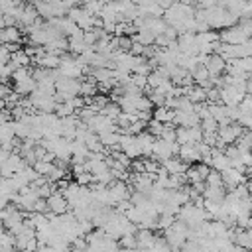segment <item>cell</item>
Returning a JSON list of instances; mask_svg holds the SVG:
<instances>
[{"instance_id":"obj_1","label":"cell","mask_w":252,"mask_h":252,"mask_svg":"<svg viewBox=\"0 0 252 252\" xmlns=\"http://www.w3.org/2000/svg\"><path fill=\"white\" fill-rule=\"evenodd\" d=\"M177 220H181L183 224H187L191 230H197V228H201V226L209 220V215H207V211H205L203 207H197V205H193V203L189 201L187 205H183V207L179 209Z\"/></svg>"},{"instance_id":"obj_2","label":"cell","mask_w":252,"mask_h":252,"mask_svg":"<svg viewBox=\"0 0 252 252\" xmlns=\"http://www.w3.org/2000/svg\"><path fill=\"white\" fill-rule=\"evenodd\" d=\"M189 234H191V228L187 224H183L181 220H175L173 226L163 230V240L171 246L173 252H179L183 248V244L189 240Z\"/></svg>"},{"instance_id":"obj_3","label":"cell","mask_w":252,"mask_h":252,"mask_svg":"<svg viewBox=\"0 0 252 252\" xmlns=\"http://www.w3.org/2000/svg\"><path fill=\"white\" fill-rule=\"evenodd\" d=\"M179 148H181V146H179L177 142H165V140L158 138L156 144H154L152 158L158 159L159 163H163V161H167L169 158H175V156L179 154Z\"/></svg>"},{"instance_id":"obj_4","label":"cell","mask_w":252,"mask_h":252,"mask_svg":"<svg viewBox=\"0 0 252 252\" xmlns=\"http://www.w3.org/2000/svg\"><path fill=\"white\" fill-rule=\"evenodd\" d=\"M252 35L240 26H232V28H226V30H220V41L222 43H230V45H242V43H248Z\"/></svg>"},{"instance_id":"obj_5","label":"cell","mask_w":252,"mask_h":252,"mask_svg":"<svg viewBox=\"0 0 252 252\" xmlns=\"http://www.w3.org/2000/svg\"><path fill=\"white\" fill-rule=\"evenodd\" d=\"M246 96V91L234 85H226L220 89V102L226 106H238Z\"/></svg>"},{"instance_id":"obj_6","label":"cell","mask_w":252,"mask_h":252,"mask_svg":"<svg viewBox=\"0 0 252 252\" xmlns=\"http://www.w3.org/2000/svg\"><path fill=\"white\" fill-rule=\"evenodd\" d=\"M47 207H49V213L51 215H65L69 213V201L67 197L63 195V191H55L47 197Z\"/></svg>"},{"instance_id":"obj_7","label":"cell","mask_w":252,"mask_h":252,"mask_svg":"<svg viewBox=\"0 0 252 252\" xmlns=\"http://www.w3.org/2000/svg\"><path fill=\"white\" fill-rule=\"evenodd\" d=\"M120 150H122L130 159H138V158L142 156V150H140V146H138L136 136H132V134H128V132L120 136Z\"/></svg>"},{"instance_id":"obj_8","label":"cell","mask_w":252,"mask_h":252,"mask_svg":"<svg viewBox=\"0 0 252 252\" xmlns=\"http://www.w3.org/2000/svg\"><path fill=\"white\" fill-rule=\"evenodd\" d=\"M209 171H211V167L207 165V163H193V165H189V169H187V181H189V185H195V183H205V179H207V175H209Z\"/></svg>"},{"instance_id":"obj_9","label":"cell","mask_w":252,"mask_h":252,"mask_svg":"<svg viewBox=\"0 0 252 252\" xmlns=\"http://www.w3.org/2000/svg\"><path fill=\"white\" fill-rule=\"evenodd\" d=\"M179 51L185 55H199V43H197V33H179Z\"/></svg>"},{"instance_id":"obj_10","label":"cell","mask_w":252,"mask_h":252,"mask_svg":"<svg viewBox=\"0 0 252 252\" xmlns=\"http://www.w3.org/2000/svg\"><path fill=\"white\" fill-rule=\"evenodd\" d=\"M220 173H222L224 187H228L230 191H232V189H236V187H240V185H244V181H246L244 171L234 169V167H228V169H224V171H220Z\"/></svg>"},{"instance_id":"obj_11","label":"cell","mask_w":252,"mask_h":252,"mask_svg":"<svg viewBox=\"0 0 252 252\" xmlns=\"http://www.w3.org/2000/svg\"><path fill=\"white\" fill-rule=\"evenodd\" d=\"M205 67L209 69L211 77H220L226 71V59L222 55H219V53H211V55H207Z\"/></svg>"},{"instance_id":"obj_12","label":"cell","mask_w":252,"mask_h":252,"mask_svg":"<svg viewBox=\"0 0 252 252\" xmlns=\"http://www.w3.org/2000/svg\"><path fill=\"white\" fill-rule=\"evenodd\" d=\"M207 165L213 167V169H217V171H224V169L230 167V159H228V156L224 154V150L215 148L213 154H211V159L207 161Z\"/></svg>"},{"instance_id":"obj_13","label":"cell","mask_w":252,"mask_h":252,"mask_svg":"<svg viewBox=\"0 0 252 252\" xmlns=\"http://www.w3.org/2000/svg\"><path fill=\"white\" fill-rule=\"evenodd\" d=\"M161 167H163L169 175H185V173H187V169H189V165H187L179 156L169 158L167 161H163V163H161Z\"/></svg>"},{"instance_id":"obj_14","label":"cell","mask_w":252,"mask_h":252,"mask_svg":"<svg viewBox=\"0 0 252 252\" xmlns=\"http://www.w3.org/2000/svg\"><path fill=\"white\" fill-rule=\"evenodd\" d=\"M24 37V30L20 26H10V28H2L0 32V41L10 45V43H20Z\"/></svg>"},{"instance_id":"obj_15","label":"cell","mask_w":252,"mask_h":252,"mask_svg":"<svg viewBox=\"0 0 252 252\" xmlns=\"http://www.w3.org/2000/svg\"><path fill=\"white\" fill-rule=\"evenodd\" d=\"M87 49H89V45H87V41H85V32H83V30H77V32L69 37V53L81 55V53L87 51Z\"/></svg>"},{"instance_id":"obj_16","label":"cell","mask_w":252,"mask_h":252,"mask_svg":"<svg viewBox=\"0 0 252 252\" xmlns=\"http://www.w3.org/2000/svg\"><path fill=\"white\" fill-rule=\"evenodd\" d=\"M136 238H138V248L142 250H152L158 242V236H154V230L150 228H138Z\"/></svg>"},{"instance_id":"obj_17","label":"cell","mask_w":252,"mask_h":252,"mask_svg":"<svg viewBox=\"0 0 252 252\" xmlns=\"http://www.w3.org/2000/svg\"><path fill=\"white\" fill-rule=\"evenodd\" d=\"M177 156H179L187 165H193V163H199V161H201V154H199L197 146H193V144H185V146H181Z\"/></svg>"},{"instance_id":"obj_18","label":"cell","mask_w":252,"mask_h":252,"mask_svg":"<svg viewBox=\"0 0 252 252\" xmlns=\"http://www.w3.org/2000/svg\"><path fill=\"white\" fill-rule=\"evenodd\" d=\"M185 96H187L193 104H203V102H207V89H205V87H199V85L187 87V89H185Z\"/></svg>"},{"instance_id":"obj_19","label":"cell","mask_w":252,"mask_h":252,"mask_svg":"<svg viewBox=\"0 0 252 252\" xmlns=\"http://www.w3.org/2000/svg\"><path fill=\"white\" fill-rule=\"evenodd\" d=\"M154 120L161 124H173L175 122V110L169 106H156L154 108Z\"/></svg>"},{"instance_id":"obj_20","label":"cell","mask_w":252,"mask_h":252,"mask_svg":"<svg viewBox=\"0 0 252 252\" xmlns=\"http://www.w3.org/2000/svg\"><path fill=\"white\" fill-rule=\"evenodd\" d=\"M37 67H43V69H59L61 67V55L57 53H45L43 57H39L37 61H33Z\"/></svg>"},{"instance_id":"obj_21","label":"cell","mask_w":252,"mask_h":252,"mask_svg":"<svg viewBox=\"0 0 252 252\" xmlns=\"http://www.w3.org/2000/svg\"><path fill=\"white\" fill-rule=\"evenodd\" d=\"M94 83H108V81H114V71L108 69V67H98V69H93L91 75H89Z\"/></svg>"},{"instance_id":"obj_22","label":"cell","mask_w":252,"mask_h":252,"mask_svg":"<svg viewBox=\"0 0 252 252\" xmlns=\"http://www.w3.org/2000/svg\"><path fill=\"white\" fill-rule=\"evenodd\" d=\"M132 37H134V41H138L142 45H156V33L150 32V30H146V28H140L138 33L132 35Z\"/></svg>"},{"instance_id":"obj_23","label":"cell","mask_w":252,"mask_h":252,"mask_svg":"<svg viewBox=\"0 0 252 252\" xmlns=\"http://www.w3.org/2000/svg\"><path fill=\"white\" fill-rule=\"evenodd\" d=\"M246 2H248V0H228L224 8H226L230 14H234V16L240 20V18L244 16V10H246Z\"/></svg>"},{"instance_id":"obj_24","label":"cell","mask_w":252,"mask_h":252,"mask_svg":"<svg viewBox=\"0 0 252 252\" xmlns=\"http://www.w3.org/2000/svg\"><path fill=\"white\" fill-rule=\"evenodd\" d=\"M148 98L152 100L154 106H165V102H167V94H165L161 89H152V91H148Z\"/></svg>"},{"instance_id":"obj_25","label":"cell","mask_w":252,"mask_h":252,"mask_svg":"<svg viewBox=\"0 0 252 252\" xmlns=\"http://www.w3.org/2000/svg\"><path fill=\"white\" fill-rule=\"evenodd\" d=\"M205 183H207V187H224V181H222V173L211 167V171H209V175H207Z\"/></svg>"},{"instance_id":"obj_26","label":"cell","mask_w":252,"mask_h":252,"mask_svg":"<svg viewBox=\"0 0 252 252\" xmlns=\"http://www.w3.org/2000/svg\"><path fill=\"white\" fill-rule=\"evenodd\" d=\"M236 146L240 150H246V152H252V132L250 130H244L242 136L236 140Z\"/></svg>"},{"instance_id":"obj_27","label":"cell","mask_w":252,"mask_h":252,"mask_svg":"<svg viewBox=\"0 0 252 252\" xmlns=\"http://www.w3.org/2000/svg\"><path fill=\"white\" fill-rule=\"evenodd\" d=\"M201 128H203L205 134H217L220 126H219V122H217L213 116H209V118H205V120L201 122Z\"/></svg>"},{"instance_id":"obj_28","label":"cell","mask_w":252,"mask_h":252,"mask_svg":"<svg viewBox=\"0 0 252 252\" xmlns=\"http://www.w3.org/2000/svg\"><path fill=\"white\" fill-rule=\"evenodd\" d=\"M175 220H177V217H173V215H159V219H158V228H159V230H167L169 226L175 224Z\"/></svg>"},{"instance_id":"obj_29","label":"cell","mask_w":252,"mask_h":252,"mask_svg":"<svg viewBox=\"0 0 252 252\" xmlns=\"http://www.w3.org/2000/svg\"><path fill=\"white\" fill-rule=\"evenodd\" d=\"M163 130H165V124H161V122H158V120H154V118L148 122V132H150L152 136L159 138V136L163 134Z\"/></svg>"},{"instance_id":"obj_30","label":"cell","mask_w":252,"mask_h":252,"mask_svg":"<svg viewBox=\"0 0 252 252\" xmlns=\"http://www.w3.org/2000/svg\"><path fill=\"white\" fill-rule=\"evenodd\" d=\"M118 242H120V248H138V238H136V234H126V236H122Z\"/></svg>"},{"instance_id":"obj_31","label":"cell","mask_w":252,"mask_h":252,"mask_svg":"<svg viewBox=\"0 0 252 252\" xmlns=\"http://www.w3.org/2000/svg\"><path fill=\"white\" fill-rule=\"evenodd\" d=\"M10 61H12V51L6 45H2L0 47V65H8Z\"/></svg>"},{"instance_id":"obj_32","label":"cell","mask_w":252,"mask_h":252,"mask_svg":"<svg viewBox=\"0 0 252 252\" xmlns=\"http://www.w3.org/2000/svg\"><path fill=\"white\" fill-rule=\"evenodd\" d=\"M238 124H240L244 130H250V132H252V114H240Z\"/></svg>"},{"instance_id":"obj_33","label":"cell","mask_w":252,"mask_h":252,"mask_svg":"<svg viewBox=\"0 0 252 252\" xmlns=\"http://www.w3.org/2000/svg\"><path fill=\"white\" fill-rule=\"evenodd\" d=\"M197 6H199V8H203V10H209V8L219 6V0H199V2H197Z\"/></svg>"},{"instance_id":"obj_34","label":"cell","mask_w":252,"mask_h":252,"mask_svg":"<svg viewBox=\"0 0 252 252\" xmlns=\"http://www.w3.org/2000/svg\"><path fill=\"white\" fill-rule=\"evenodd\" d=\"M246 234H248V244H246V250H248V252H252V228H248V230H246Z\"/></svg>"},{"instance_id":"obj_35","label":"cell","mask_w":252,"mask_h":252,"mask_svg":"<svg viewBox=\"0 0 252 252\" xmlns=\"http://www.w3.org/2000/svg\"><path fill=\"white\" fill-rule=\"evenodd\" d=\"M246 94H250V96H252V75H250V79L246 81Z\"/></svg>"},{"instance_id":"obj_36","label":"cell","mask_w":252,"mask_h":252,"mask_svg":"<svg viewBox=\"0 0 252 252\" xmlns=\"http://www.w3.org/2000/svg\"><path fill=\"white\" fill-rule=\"evenodd\" d=\"M246 175L252 179V165H250V167H246Z\"/></svg>"},{"instance_id":"obj_37","label":"cell","mask_w":252,"mask_h":252,"mask_svg":"<svg viewBox=\"0 0 252 252\" xmlns=\"http://www.w3.org/2000/svg\"><path fill=\"white\" fill-rule=\"evenodd\" d=\"M177 2H183V4H193L195 0H177Z\"/></svg>"},{"instance_id":"obj_38","label":"cell","mask_w":252,"mask_h":252,"mask_svg":"<svg viewBox=\"0 0 252 252\" xmlns=\"http://www.w3.org/2000/svg\"><path fill=\"white\" fill-rule=\"evenodd\" d=\"M248 49H250V55H252V37L248 39Z\"/></svg>"},{"instance_id":"obj_39","label":"cell","mask_w":252,"mask_h":252,"mask_svg":"<svg viewBox=\"0 0 252 252\" xmlns=\"http://www.w3.org/2000/svg\"><path fill=\"white\" fill-rule=\"evenodd\" d=\"M16 252H32V250H18V248H16Z\"/></svg>"}]
</instances>
